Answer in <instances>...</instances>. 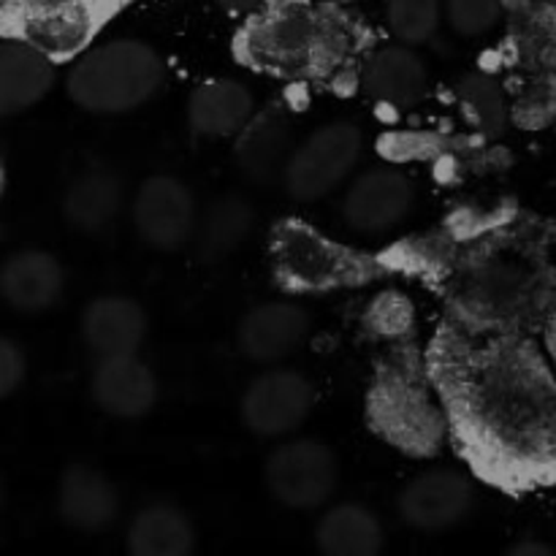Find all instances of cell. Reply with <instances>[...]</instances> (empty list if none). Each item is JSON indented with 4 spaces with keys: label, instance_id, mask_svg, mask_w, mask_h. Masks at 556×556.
Masks as SVG:
<instances>
[{
    "label": "cell",
    "instance_id": "27",
    "mask_svg": "<svg viewBox=\"0 0 556 556\" xmlns=\"http://www.w3.org/2000/svg\"><path fill=\"white\" fill-rule=\"evenodd\" d=\"M253 206L242 195L226 193L199 215L193 244L201 261H223L253 231Z\"/></svg>",
    "mask_w": 556,
    "mask_h": 556
},
{
    "label": "cell",
    "instance_id": "2",
    "mask_svg": "<svg viewBox=\"0 0 556 556\" xmlns=\"http://www.w3.org/2000/svg\"><path fill=\"white\" fill-rule=\"evenodd\" d=\"M448 315L556 342V223L510 217L459 250L445 271Z\"/></svg>",
    "mask_w": 556,
    "mask_h": 556
},
{
    "label": "cell",
    "instance_id": "31",
    "mask_svg": "<svg viewBox=\"0 0 556 556\" xmlns=\"http://www.w3.org/2000/svg\"><path fill=\"white\" fill-rule=\"evenodd\" d=\"M443 14L451 30L465 38H478L492 33L508 14L505 0H445Z\"/></svg>",
    "mask_w": 556,
    "mask_h": 556
},
{
    "label": "cell",
    "instance_id": "6",
    "mask_svg": "<svg viewBox=\"0 0 556 556\" xmlns=\"http://www.w3.org/2000/svg\"><path fill=\"white\" fill-rule=\"evenodd\" d=\"M166 81V63L139 38H114L81 52L65 76L68 98L92 114H125L144 106Z\"/></svg>",
    "mask_w": 556,
    "mask_h": 556
},
{
    "label": "cell",
    "instance_id": "33",
    "mask_svg": "<svg viewBox=\"0 0 556 556\" xmlns=\"http://www.w3.org/2000/svg\"><path fill=\"white\" fill-rule=\"evenodd\" d=\"M27 375V356L14 340L0 337V400H9Z\"/></svg>",
    "mask_w": 556,
    "mask_h": 556
},
{
    "label": "cell",
    "instance_id": "20",
    "mask_svg": "<svg viewBox=\"0 0 556 556\" xmlns=\"http://www.w3.org/2000/svg\"><path fill=\"white\" fill-rule=\"evenodd\" d=\"M98 30V20L85 3H52L25 16L20 27V38L47 54L52 63H68L81 52H87L92 36Z\"/></svg>",
    "mask_w": 556,
    "mask_h": 556
},
{
    "label": "cell",
    "instance_id": "18",
    "mask_svg": "<svg viewBox=\"0 0 556 556\" xmlns=\"http://www.w3.org/2000/svg\"><path fill=\"white\" fill-rule=\"evenodd\" d=\"M81 340L98 358L134 356L147 340L144 307L130 296H98L81 309Z\"/></svg>",
    "mask_w": 556,
    "mask_h": 556
},
{
    "label": "cell",
    "instance_id": "37",
    "mask_svg": "<svg viewBox=\"0 0 556 556\" xmlns=\"http://www.w3.org/2000/svg\"><path fill=\"white\" fill-rule=\"evenodd\" d=\"M315 3H324V5H334V9H345V5L356 3V0H315Z\"/></svg>",
    "mask_w": 556,
    "mask_h": 556
},
{
    "label": "cell",
    "instance_id": "19",
    "mask_svg": "<svg viewBox=\"0 0 556 556\" xmlns=\"http://www.w3.org/2000/svg\"><path fill=\"white\" fill-rule=\"evenodd\" d=\"M58 514L71 530H109L119 516V492L101 470L90 465H71L58 483Z\"/></svg>",
    "mask_w": 556,
    "mask_h": 556
},
{
    "label": "cell",
    "instance_id": "34",
    "mask_svg": "<svg viewBox=\"0 0 556 556\" xmlns=\"http://www.w3.org/2000/svg\"><path fill=\"white\" fill-rule=\"evenodd\" d=\"M223 11H228L231 16H253L255 11L264 9L269 0H217Z\"/></svg>",
    "mask_w": 556,
    "mask_h": 556
},
{
    "label": "cell",
    "instance_id": "24",
    "mask_svg": "<svg viewBox=\"0 0 556 556\" xmlns=\"http://www.w3.org/2000/svg\"><path fill=\"white\" fill-rule=\"evenodd\" d=\"M199 532L179 505L150 503L134 514L125 535L130 556H190Z\"/></svg>",
    "mask_w": 556,
    "mask_h": 556
},
{
    "label": "cell",
    "instance_id": "32",
    "mask_svg": "<svg viewBox=\"0 0 556 556\" xmlns=\"http://www.w3.org/2000/svg\"><path fill=\"white\" fill-rule=\"evenodd\" d=\"M367 324L386 340H402L413 329V304L402 293H380L367 309Z\"/></svg>",
    "mask_w": 556,
    "mask_h": 556
},
{
    "label": "cell",
    "instance_id": "25",
    "mask_svg": "<svg viewBox=\"0 0 556 556\" xmlns=\"http://www.w3.org/2000/svg\"><path fill=\"white\" fill-rule=\"evenodd\" d=\"M125 210V188L117 174L92 168L79 174L63 195V215L79 233H103Z\"/></svg>",
    "mask_w": 556,
    "mask_h": 556
},
{
    "label": "cell",
    "instance_id": "11",
    "mask_svg": "<svg viewBox=\"0 0 556 556\" xmlns=\"http://www.w3.org/2000/svg\"><path fill=\"white\" fill-rule=\"evenodd\" d=\"M476 483L459 470H427L405 483L396 500L402 521L418 532H445L476 510Z\"/></svg>",
    "mask_w": 556,
    "mask_h": 556
},
{
    "label": "cell",
    "instance_id": "22",
    "mask_svg": "<svg viewBox=\"0 0 556 556\" xmlns=\"http://www.w3.org/2000/svg\"><path fill=\"white\" fill-rule=\"evenodd\" d=\"M54 65L25 38H0V117L43 101L58 79Z\"/></svg>",
    "mask_w": 556,
    "mask_h": 556
},
{
    "label": "cell",
    "instance_id": "1",
    "mask_svg": "<svg viewBox=\"0 0 556 556\" xmlns=\"http://www.w3.org/2000/svg\"><path fill=\"white\" fill-rule=\"evenodd\" d=\"M427 372L467 465L503 492L556 486V372L530 334L451 318Z\"/></svg>",
    "mask_w": 556,
    "mask_h": 556
},
{
    "label": "cell",
    "instance_id": "12",
    "mask_svg": "<svg viewBox=\"0 0 556 556\" xmlns=\"http://www.w3.org/2000/svg\"><path fill=\"white\" fill-rule=\"evenodd\" d=\"M416 206V185L402 168L375 166L358 174L342 199V217L358 233L391 231L410 217Z\"/></svg>",
    "mask_w": 556,
    "mask_h": 556
},
{
    "label": "cell",
    "instance_id": "17",
    "mask_svg": "<svg viewBox=\"0 0 556 556\" xmlns=\"http://www.w3.org/2000/svg\"><path fill=\"white\" fill-rule=\"evenodd\" d=\"M63 291L65 269L47 250H16L0 266V296L16 313H47L60 302Z\"/></svg>",
    "mask_w": 556,
    "mask_h": 556
},
{
    "label": "cell",
    "instance_id": "29",
    "mask_svg": "<svg viewBox=\"0 0 556 556\" xmlns=\"http://www.w3.org/2000/svg\"><path fill=\"white\" fill-rule=\"evenodd\" d=\"M505 90L510 101V123L521 130H543L556 123V74L516 71Z\"/></svg>",
    "mask_w": 556,
    "mask_h": 556
},
{
    "label": "cell",
    "instance_id": "3",
    "mask_svg": "<svg viewBox=\"0 0 556 556\" xmlns=\"http://www.w3.org/2000/svg\"><path fill=\"white\" fill-rule=\"evenodd\" d=\"M358 49L362 33L345 9L315 0H269L233 38L239 63L288 81L340 79Z\"/></svg>",
    "mask_w": 556,
    "mask_h": 556
},
{
    "label": "cell",
    "instance_id": "26",
    "mask_svg": "<svg viewBox=\"0 0 556 556\" xmlns=\"http://www.w3.org/2000/svg\"><path fill=\"white\" fill-rule=\"evenodd\" d=\"M315 546L326 556H378L386 546L383 521L367 505H331L315 525Z\"/></svg>",
    "mask_w": 556,
    "mask_h": 556
},
{
    "label": "cell",
    "instance_id": "23",
    "mask_svg": "<svg viewBox=\"0 0 556 556\" xmlns=\"http://www.w3.org/2000/svg\"><path fill=\"white\" fill-rule=\"evenodd\" d=\"M505 16V63L514 71L556 74V3L514 5Z\"/></svg>",
    "mask_w": 556,
    "mask_h": 556
},
{
    "label": "cell",
    "instance_id": "38",
    "mask_svg": "<svg viewBox=\"0 0 556 556\" xmlns=\"http://www.w3.org/2000/svg\"><path fill=\"white\" fill-rule=\"evenodd\" d=\"M5 185V163H3V155H0V190H3Z\"/></svg>",
    "mask_w": 556,
    "mask_h": 556
},
{
    "label": "cell",
    "instance_id": "14",
    "mask_svg": "<svg viewBox=\"0 0 556 556\" xmlns=\"http://www.w3.org/2000/svg\"><path fill=\"white\" fill-rule=\"evenodd\" d=\"M293 150H296L293 123L280 106H266L255 112L253 119L239 130L237 144H233L239 172L250 182L258 185L282 182Z\"/></svg>",
    "mask_w": 556,
    "mask_h": 556
},
{
    "label": "cell",
    "instance_id": "40",
    "mask_svg": "<svg viewBox=\"0 0 556 556\" xmlns=\"http://www.w3.org/2000/svg\"><path fill=\"white\" fill-rule=\"evenodd\" d=\"M0 505H3V483H0Z\"/></svg>",
    "mask_w": 556,
    "mask_h": 556
},
{
    "label": "cell",
    "instance_id": "13",
    "mask_svg": "<svg viewBox=\"0 0 556 556\" xmlns=\"http://www.w3.org/2000/svg\"><path fill=\"white\" fill-rule=\"evenodd\" d=\"M313 318L291 299H271L248 309L239 320L237 348L248 362L275 367L291 358L307 342Z\"/></svg>",
    "mask_w": 556,
    "mask_h": 556
},
{
    "label": "cell",
    "instance_id": "28",
    "mask_svg": "<svg viewBox=\"0 0 556 556\" xmlns=\"http://www.w3.org/2000/svg\"><path fill=\"white\" fill-rule=\"evenodd\" d=\"M456 103L481 139L494 141L510 123V101L505 85L489 74H465L454 87Z\"/></svg>",
    "mask_w": 556,
    "mask_h": 556
},
{
    "label": "cell",
    "instance_id": "16",
    "mask_svg": "<svg viewBox=\"0 0 556 556\" xmlns=\"http://www.w3.org/2000/svg\"><path fill=\"white\" fill-rule=\"evenodd\" d=\"M90 394L98 410L112 418L134 421L152 413L157 402V378L139 358L134 356H109L98 358L90 375Z\"/></svg>",
    "mask_w": 556,
    "mask_h": 556
},
{
    "label": "cell",
    "instance_id": "15",
    "mask_svg": "<svg viewBox=\"0 0 556 556\" xmlns=\"http://www.w3.org/2000/svg\"><path fill=\"white\" fill-rule=\"evenodd\" d=\"M364 96L378 106L410 109L424 101L429 90V74L421 54L410 43H389L364 60L358 74Z\"/></svg>",
    "mask_w": 556,
    "mask_h": 556
},
{
    "label": "cell",
    "instance_id": "9",
    "mask_svg": "<svg viewBox=\"0 0 556 556\" xmlns=\"http://www.w3.org/2000/svg\"><path fill=\"white\" fill-rule=\"evenodd\" d=\"M315 407V386L307 375L288 367H266L239 400V418L255 438H291Z\"/></svg>",
    "mask_w": 556,
    "mask_h": 556
},
{
    "label": "cell",
    "instance_id": "5",
    "mask_svg": "<svg viewBox=\"0 0 556 556\" xmlns=\"http://www.w3.org/2000/svg\"><path fill=\"white\" fill-rule=\"evenodd\" d=\"M427 364H418L416 353L394 348L378 364L367 394V421L386 443L410 456L438 454L448 421L443 405H434L429 391Z\"/></svg>",
    "mask_w": 556,
    "mask_h": 556
},
{
    "label": "cell",
    "instance_id": "30",
    "mask_svg": "<svg viewBox=\"0 0 556 556\" xmlns=\"http://www.w3.org/2000/svg\"><path fill=\"white\" fill-rule=\"evenodd\" d=\"M440 0H386V22L396 41L421 47L438 33L443 20Z\"/></svg>",
    "mask_w": 556,
    "mask_h": 556
},
{
    "label": "cell",
    "instance_id": "39",
    "mask_svg": "<svg viewBox=\"0 0 556 556\" xmlns=\"http://www.w3.org/2000/svg\"><path fill=\"white\" fill-rule=\"evenodd\" d=\"M548 353H552V362H554V367H556V342H552V345H548Z\"/></svg>",
    "mask_w": 556,
    "mask_h": 556
},
{
    "label": "cell",
    "instance_id": "4",
    "mask_svg": "<svg viewBox=\"0 0 556 556\" xmlns=\"http://www.w3.org/2000/svg\"><path fill=\"white\" fill-rule=\"evenodd\" d=\"M269 261L275 286L288 296L362 288L389 271L383 258L348 248L299 217H282L271 226Z\"/></svg>",
    "mask_w": 556,
    "mask_h": 556
},
{
    "label": "cell",
    "instance_id": "21",
    "mask_svg": "<svg viewBox=\"0 0 556 556\" xmlns=\"http://www.w3.org/2000/svg\"><path fill=\"white\" fill-rule=\"evenodd\" d=\"M253 114V92L237 79H204L188 96V125L204 139H237Z\"/></svg>",
    "mask_w": 556,
    "mask_h": 556
},
{
    "label": "cell",
    "instance_id": "10",
    "mask_svg": "<svg viewBox=\"0 0 556 556\" xmlns=\"http://www.w3.org/2000/svg\"><path fill=\"white\" fill-rule=\"evenodd\" d=\"M199 201L177 177L155 174L136 188L130 201V223L139 239L161 253H174L193 242L199 226Z\"/></svg>",
    "mask_w": 556,
    "mask_h": 556
},
{
    "label": "cell",
    "instance_id": "8",
    "mask_svg": "<svg viewBox=\"0 0 556 556\" xmlns=\"http://www.w3.org/2000/svg\"><path fill=\"white\" fill-rule=\"evenodd\" d=\"M264 483L282 508L318 510L340 486V462L320 440H286L266 456Z\"/></svg>",
    "mask_w": 556,
    "mask_h": 556
},
{
    "label": "cell",
    "instance_id": "35",
    "mask_svg": "<svg viewBox=\"0 0 556 556\" xmlns=\"http://www.w3.org/2000/svg\"><path fill=\"white\" fill-rule=\"evenodd\" d=\"M510 554L514 556H552L554 546H548V543H543V541H535V538H525V541H519L514 548H510Z\"/></svg>",
    "mask_w": 556,
    "mask_h": 556
},
{
    "label": "cell",
    "instance_id": "36",
    "mask_svg": "<svg viewBox=\"0 0 556 556\" xmlns=\"http://www.w3.org/2000/svg\"><path fill=\"white\" fill-rule=\"evenodd\" d=\"M530 3H556V0H505L508 9H514V5H530Z\"/></svg>",
    "mask_w": 556,
    "mask_h": 556
},
{
    "label": "cell",
    "instance_id": "7",
    "mask_svg": "<svg viewBox=\"0 0 556 556\" xmlns=\"http://www.w3.org/2000/svg\"><path fill=\"white\" fill-rule=\"evenodd\" d=\"M362 152L364 134L358 125L348 119L324 125L296 144L282 174V188L302 204L320 201L351 177L362 161Z\"/></svg>",
    "mask_w": 556,
    "mask_h": 556
}]
</instances>
